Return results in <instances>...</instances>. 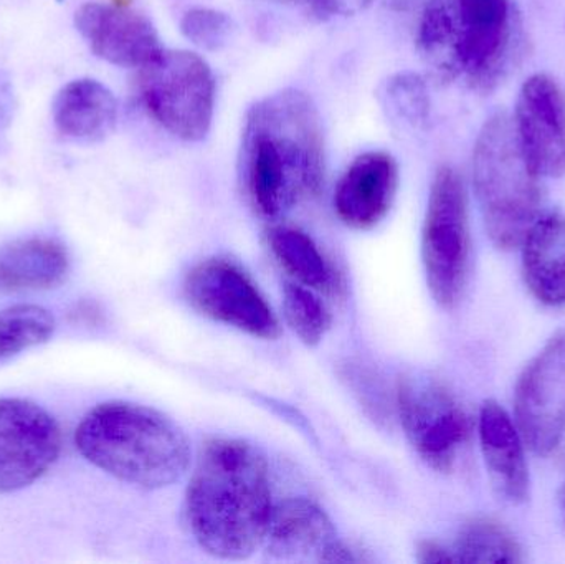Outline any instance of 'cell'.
<instances>
[{"mask_svg": "<svg viewBox=\"0 0 565 564\" xmlns=\"http://www.w3.org/2000/svg\"><path fill=\"white\" fill-rule=\"evenodd\" d=\"M184 291L189 304L204 317L265 340L280 334L274 311L254 281L232 262H202L189 272Z\"/></svg>", "mask_w": 565, "mask_h": 564, "instance_id": "cell-9", "label": "cell"}, {"mask_svg": "<svg viewBox=\"0 0 565 564\" xmlns=\"http://www.w3.org/2000/svg\"><path fill=\"white\" fill-rule=\"evenodd\" d=\"M62 453V430L39 404L0 400V493L32 486Z\"/></svg>", "mask_w": 565, "mask_h": 564, "instance_id": "cell-11", "label": "cell"}, {"mask_svg": "<svg viewBox=\"0 0 565 564\" xmlns=\"http://www.w3.org/2000/svg\"><path fill=\"white\" fill-rule=\"evenodd\" d=\"M89 49L108 63L142 68L162 52L151 20L126 2H88L75 15Z\"/></svg>", "mask_w": 565, "mask_h": 564, "instance_id": "cell-13", "label": "cell"}, {"mask_svg": "<svg viewBox=\"0 0 565 564\" xmlns=\"http://www.w3.org/2000/svg\"><path fill=\"white\" fill-rule=\"evenodd\" d=\"M10 106H12V98H10L9 85L0 78V132L9 123Z\"/></svg>", "mask_w": 565, "mask_h": 564, "instance_id": "cell-28", "label": "cell"}, {"mask_svg": "<svg viewBox=\"0 0 565 564\" xmlns=\"http://www.w3.org/2000/svg\"><path fill=\"white\" fill-rule=\"evenodd\" d=\"M398 166L388 152L369 151L358 156L339 179L334 209L349 227H375L394 204Z\"/></svg>", "mask_w": 565, "mask_h": 564, "instance_id": "cell-14", "label": "cell"}, {"mask_svg": "<svg viewBox=\"0 0 565 564\" xmlns=\"http://www.w3.org/2000/svg\"><path fill=\"white\" fill-rule=\"evenodd\" d=\"M418 562L422 563H454L450 549H444L438 543L425 542L418 549Z\"/></svg>", "mask_w": 565, "mask_h": 564, "instance_id": "cell-27", "label": "cell"}, {"mask_svg": "<svg viewBox=\"0 0 565 564\" xmlns=\"http://www.w3.org/2000/svg\"><path fill=\"white\" fill-rule=\"evenodd\" d=\"M281 2L305 3L318 19L354 15L364 10L372 0H281Z\"/></svg>", "mask_w": 565, "mask_h": 564, "instance_id": "cell-26", "label": "cell"}, {"mask_svg": "<svg viewBox=\"0 0 565 564\" xmlns=\"http://www.w3.org/2000/svg\"><path fill=\"white\" fill-rule=\"evenodd\" d=\"M527 287L541 304L565 305V217L540 219L523 242Z\"/></svg>", "mask_w": 565, "mask_h": 564, "instance_id": "cell-19", "label": "cell"}, {"mask_svg": "<svg viewBox=\"0 0 565 564\" xmlns=\"http://www.w3.org/2000/svg\"><path fill=\"white\" fill-rule=\"evenodd\" d=\"M480 440L491 482L513 506L530 499V469L524 456L523 437L507 411L488 401L480 413Z\"/></svg>", "mask_w": 565, "mask_h": 564, "instance_id": "cell-16", "label": "cell"}, {"mask_svg": "<svg viewBox=\"0 0 565 564\" xmlns=\"http://www.w3.org/2000/svg\"><path fill=\"white\" fill-rule=\"evenodd\" d=\"M75 444L103 472L146 490L171 486L191 462V444L174 421L125 401L89 411L76 427Z\"/></svg>", "mask_w": 565, "mask_h": 564, "instance_id": "cell-4", "label": "cell"}, {"mask_svg": "<svg viewBox=\"0 0 565 564\" xmlns=\"http://www.w3.org/2000/svg\"><path fill=\"white\" fill-rule=\"evenodd\" d=\"M514 129L521 152L537 178L565 174V95L556 79L531 76L518 98Z\"/></svg>", "mask_w": 565, "mask_h": 564, "instance_id": "cell-12", "label": "cell"}, {"mask_svg": "<svg viewBox=\"0 0 565 564\" xmlns=\"http://www.w3.org/2000/svg\"><path fill=\"white\" fill-rule=\"evenodd\" d=\"M282 311L286 323L308 347L321 343L331 328L332 318L328 308L312 294L311 288L302 285H286L282 290Z\"/></svg>", "mask_w": 565, "mask_h": 564, "instance_id": "cell-23", "label": "cell"}, {"mask_svg": "<svg viewBox=\"0 0 565 564\" xmlns=\"http://www.w3.org/2000/svg\"><path fill=\"white\" fill-rule=\"evenodd\" d=\"M53 121L65 138L83 142L102 141L118 121V102L103 83L89 78L75 79L56 95Z\"/></svg>", "mask_w": 565, "mask_h": 564, "instance_id": "cell-17", "label": "cell"}, {"mask_svg": "<svg viewBox=\"0 0 565 564\" xmlns=\"http://www.w3.org/2000/svg\"><path fill=\"white\" fill-rule=\"evenodd\" d=\"M473 185L488 234L498 248L523 245L540 221L543 191L521 152L513 119L500 111L484 123L473 152Z\"/></svg>", "mask_w": 565, "mask_h": 564, "instance_id": "cell-5", "label": "cell"}, {"mask_svg": "<svg viewBox=\"0 0 565 564\" xmlns=\"http://www.w3.org/2000/svg\"><path fill=\"white\" fill-rule=\"evenodd\" d=\"M382 105L392 118L411 126H422L430 115L427 85L415 73H398L382 88Z\"/></svg>", "mask_w": 565, "mask_h": 564, "instance_id": "cell-24", "label": "cell"}, {"mask_svg": "<svg viewBox=\"0 0 565 564\" xmlns=\"http://www.w3.org/2000/svg\"><path fill=\"white\" fill-rule=\"evenodd\" d=\"M454 563H523L524 555L510 530L490 519L471 520L450 549Z\"/></svg>", "mask_w": 565, "mask_h": 564, "instance_id": "cell-21", "label": "cell"}, {"mask_svg": "<svg viewBox=\"0 0 565 564\" xmlns=\"http://www.w3.org/2000/svg\"><path fill=\"white\" fill-rule=\"evenodd\" d=\"M241 178L255 211L267 219L318 198L324 136L306 93L282 89L252 106L242 136Z\"/></svg>", "mask_w": 565, "mask_h": 564, "instance_id": "cell-1", "label": "cell"}, {"mask_svg": "<svg viewBox=\"0 0 565 564\" xmlns=\"http://www.w3.org/2000/svg\"><path fill=\"white\" fill-rule=\"evenodd\" d=\"M561 507H563V512L565 515V486H564L563 492H561Z\"/></svg>", "mask_w": 565, "mask_h": 564, "instance_id": "cell-29", "label": "cell"}, {"mask_svg": "<svg viewBox=\"0 0 565 564\" xmlns=\"http://www.w3.org/2000/svg\"><path fill=\"white\" fill-rule=\"evenodd\" d=\"M268 245L281 267L302 287L319 291L334 288V272L305 232L285 225L274 227L268 232Z\"/></svg>", "mask_w": 565, "mask_h": 564, "instance_id": "cell-20", "label": "cell"}, {"mask_svg": "<svg viewBox=\"0 0 565 564\" xmlns=\"http://www.w3.org/2000/svg\"><path fill=\"white\" fill-rule=\"evenodd\" d=\"M417 45L437 78L488 93L523 58V20L513 0H427Z\"/></svg>", "mask_w": 565, "mask_h": 564, "instance_id": "cell-3", "label": "cell"}, {"mask_svg": "<svg viewBox=\"0 0 565 564\" xmlns=\"http://www.w3.org/2000/svg\"><path fill=\"white\" fill-rule=\"evenodd\" d=\"M270 470L244 440L215 439L202 449L184 500L189 533L209 555L228 562L264 546L270 522Z\"/></svg>", "mask_w": 565, "mask_h": 564, "instance_id": "cell-2", "label": "cell"}, {"mask_svg": "<svg viewBox=\"0 0 565 564\" xmlns=\"http://www.w3.org/2000/svg\"><path fill=\"white\" fill-rule=\"evenodd\" d=\"M68 270V252L53 238H23L0 248V291L49 290Z\"/></svg>", "mask_w": 565, "mask_h": 564, "instance_id": "cell-18", "label": "cell"}, {"mask_svg": "<svg viewBox=\"0 0 565 564\" xmlns=\"http://www.w3.org/2000/svg\"><path fill=\"white\" fill-rule=\"evenodd\" d=\"M234 20L227 13L214 9L189 10L181 22V30L194 45L204 50L224 49L235 33Z\"/></svg>", "mask_w": 565, "mask_h": 564, "instance_id": "cell-25", "label": "cell"}, {"mask_svg": "<svg viewBox=\"0 0 565 564\" xmlns=\"http://www.w3.org/2000/svg\"><path fill=\"white\" fill-rule=\"evenodd\" d=\"M402 426L418 456L450 472L468 443L470 417L445 384L425 374L404 377L397 391Z\"/></svg>", "mask_w": 565, "mask_h": 564, "instance_id": "cell-8", "label": "cell"}, {"mask_svg": "<svg viewBox=\"0 0 565 564\" xmlns=\"http://www.w3.org/2000/svg\"><path fill=\"white\" fill-rule=\"evenodd\" d=\"M422 258L431 297L440 307L460 304L471 265L467 192L455 169H438L422 232Z\"/></svg>", "mask_w": 565, "mask_h": 564, "instance_id": "cell-7", "label": "cell"}, {"mask_svg": "<svg viewBox=\"0 0 565 564\" xmlns=\"http://www.w3.org/2000/svg\"><path fill=\"white\" fill-rule=\"evenodd\" d=\"M335 542L334 525L318 506L305 499H288L274 506L264 546L271 558L282 562L322 563Z\"/></svg>", "mask_w": 565, "mask_h": 564, "instance_id": "cell-15", "label": "cell"}, {"mask_svg": "<svg viewBox=\"0 0 565 564\" xmlns=\"http://www.w3.org/2000/svg\"><path fill=\"white\" fill-rule=\"evenodd\" d=\"M518 430L537 456H550L565 434V328L557 331L518 381Z\"/></svg>", "mask_w": 565, "mask_h": 564, "instance_id": "cell-10", "label": "cell"}, {"mask_svg": "<svg viewBox=\"0 0 565 564\" xmlns=\"http://www.w3.org/2000/svg\"><path fill=\"white\" fill-rule=\"evenodd\" d=\"M139 102L166 131L184 141H201L214 118L215 79L198 53L162 50L139 68Z\"/></svg>", "mask_w": 565, "mask_h": 564, "instance_id": "cell-6", "label": "cell"}, {"mask_svg": "<svg viewBox=\"0 0 565 564\" xmlns=\"http://www.w3.org/2000/svg\"><path fill=\"white\" fill-rule=\"evenodd\" d=\"M55 328L53 315L39 305H15L0 311V363L46 343Z\"/></svg>", "mask_w": 565, "mask_h": 564, "instance_id": "cell-22", "label": "cell"}]
</instances>
